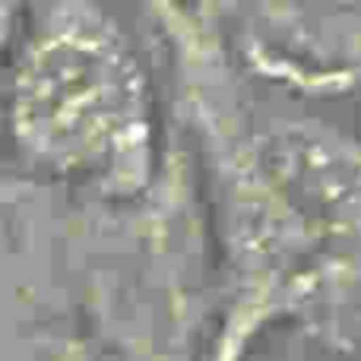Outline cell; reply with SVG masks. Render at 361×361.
Masks as SVG:
<instances>
[{
    "mask_svg": "<svg viewBox=\"0 0 361 361\" xmlns=\"http://www.w3.org/2000/svg\"><path fill=\"white\" fill-rule=\"evenodd\" d=\"M267 361H298V358H267ZM305 361H361V358H343V355H336V358H305Z\"/></svg>",
    "mask_w": 361,
    "mask_h": 361,
    "instance_id": "obj_4",
    "label": "cell"
},
{
    "mask_svg": "<svg viewBox=\"0 0 361 361\" xmlns=\"http://www.w3.org/2000/svg\"><path fill=\"white\" fill-rule=\"evenodd\" d=\"M4 137L10 178L82 203L140 206L169 175L146 54L92 0L4 10Z\"/></svg>",
    "mask_w": 361,
    "mask_h": 361,
    "instance_id": "obj_2",
    "label": "cell"
},
{
    "mask_svg": "<svg viewBox=\"0 0 361 361\" xmlns=\"http://www.w3.org/2000/svg\"><path fill=\"white\" fill-rule=\"evenodd\" d=\"M203 175L219 305L200 361L257 349L361 273V133L292 102L241 57L222 6H149Z\"/></svg>",
    "mask_w": 361,
    "mask_h": 361,
    "instance_id": "obj_1",
    "label": "cell"
},
{
    "mask_svg": "<svg viewBox=\"0 0 361 361\" xmlns=\"http://www.w3.org/2000/svg\"><path fill=\"white\" fill-rule=\"evenodd\" d=\"M32 355L25 361H102L82 339H29Z\"/></svg>",
    "mask_w": 361,
    "mask_h": 361,
    "instance_id": "obj_3",
    "label": "cell"
}]
</instances>
